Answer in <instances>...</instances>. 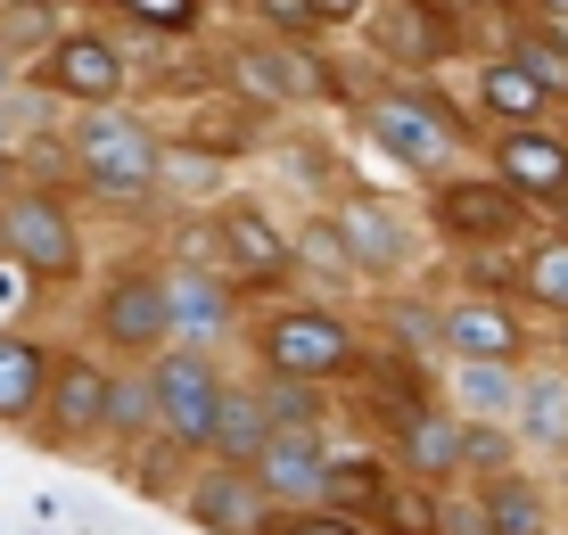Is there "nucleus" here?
<instances>
[{"mask_svg":"<svg viewBox=\"0 0 568 535\" xmlns=\"http://www.w3.org/2000/svg\"><path fill=\"white\" fill-rule=\"evenodd\" d=\"M74 157H83V173H91L108 198H141V190L156 182V141L132 124V115H108V108L74 132Z\"/></svg>","mask_w":568,"mask_h":535,"instance_id":"nucleus-1","label":"nucleus"},{"mask_svg":"<svg viewBox=\"0 0 568 535\" xmlns=\"http://www.w3.org/2000/svg\"><path fill=\"white\" fill-rule=\"evenodd\" d=\"M264 354H272L281 380H329V371H346L355 339H346V322H329V313H281V322L264 330Z\"/></svg>","mask_w":568,"mask_h":535,"instance_id":"nucleus-2","label":"nucleus"},{"mask_svg":"<svg viewBox=\"0 0 568 535\" xmlns=\"http://www.w3.org/2000/svg\"><path fill=\"white\" fill-rule=\"evenodd\" d=\"M214 412H223V387H214L206 354H165V371H156V421L182 445H214Z\"/></svg>","mask_w":568,"mask_h":535,"instance_id":"nucleus-3","label":"nucleus"},{"mask_svg":"<svg viewBox=\"0 0 568 535\" xmlns=\"http://www.w3.org/2000/svg\"><path fill=\"white\" fill-rule=\"evenodd\" d=\"M371 132L387 141V157H404V165H420V173H437L445 157H454V124H445L428 99H413V91L379 99V108H371Z\"/></svg>","mask_w":568,"mask_h":535,"instance_id":"nucleus-4","label":"nucleus"},{"mask_svg":"<svg viewBox=\"0 0 568 535\" xmlns=\"http://www.w3.org/2000/svg\"><path fill=\"white\" fill-rule=\"evenodd\" d=\"M437 223L454 240H519L527 198L503 190V182H454V190H437Z\"/></svg>","mask_w":568,"mask_h":535,"instance_id":"nucleus-5","label":"nucleus"},{"mask_svg":"<svg viewBox=\"0 0 568 535\" xmlns=\"http://www.w3.org/2000/svg\"><path fill=\"white\" fill-rule=\"evenodd\" d=\"M495 165H503V190H519V198H568V141L544 124L503 132Z\"/></svg>","mask_w":568,"mask_h":535,"instance_id":"nucleus-6","label":"nucleus"},{"mask_svg":"<svg viewBox=\"0 0 568 535\" xmlns=\"http://www.w3.org/2000/svg\"><path fill=\"white\" fill-rule=\"evenodd\" d=\"M0 240H9V255L26 272H74V231H67V214H58L50 198H17V206L0 214Z\"/></svg>","mask_w":568,"mask_h":535,"instance_id":"nucleus-7","label":"nucleus"},{"mask_svg":"<svg viewBox=\"0 0 568 535\" xmlns=\"http://www.w3.org/2000/svg\"><path fill=\"white\" fill-rule=\"evenodd\" d=\"M50 91H67V99H91L100 108L108 91H124V58H115L108 42H91V33H67V42L50 50Z\"/></svg>","mask_w":568,"mask_h":535,"instance_id":"nucleus-8","label":"nucleus"},{"mask_svg":"<svg viewBox=\"0 0 568 535\" xmlns=\"http://www.w3.org/2000/svg\"><path fill=\"white\" fill-rule=\"evenodd\" d=\"M445 354H462V363H519V322L503 305H454L437 322Z\"/></svg>","mask_w":568,"mask_h":535,"instance_id":"nucleus-9","label":"nucleus"},{"mask_svg":"<svg viewBox=\"0 0 568 535\" xmlns=\"http://www.w3.org/2000/svg\"><path fill=\"white\" fill-rule=\"evenodd\" d=\"M256 478H264V494H322L329 486V453H322L313 428H281V437L264 445Z\"/></svg>","mask_w":568,"mask_h":535,"instance_id":"nucleus-10","label":"nucleus"},{"mask_svg":"<svg viewBox=\"0 0 568 535\" xmlns=\"http://www.w3.org/2000/svg\"><path fill=\"white\" fill-rule=\"evenodd\" d=\"M100 330H108L115 346H156L173 330L165 322V289H156V281H115L108 305H100Z\"/></svg>","mask_w":568,"mask_h":535,"instance_id":"nucleus-11","label":"nucleus"},{"mask_svg":"<svg viewBox=\"0 0 568 535\" xmlns=\"http://www.w3.org/2000/svg\"><path fill=\"white\" fill-rule=\"evenodd\" d=\"M478 99H486V108H495L503 124L519 132V124H536V115L552 108V83H544L536 67H519V58H495V67L478 74Z\"/></svg>","mask_w":568,"mask_h":535,"instance_id":"nucleus-12","label":"nucleus"},{"mask_svg":"<svg viewBox=\"0 0 568 535\" xmlns=\"http://www.w3.org/2000/svg\"><path fill=\"white\" fill-rule=\"evenodd\" d=\"M50 412H58V428H108L115 421L108 371L100 363H67V371H58V387H50Z\"/></svg>","mask_w":568,"mask_h":535,"instance_id":"nucleus-13","label":"nucleus"},{"mask_svg":"<svg viewBox=\"0 0 568 535\" xmlns=\"http://www.w3.org/2000/svg\"><path fill=\"white\" fill-rule=\"evenodd\" d=\"M190 511H199L206 527H223V535H256V511H264V486L247 478V470H223V478H206V486H190Z\"/></svg>","mask_w":568,"mask_h":535,"instance_id":"nucleus-14","label":"nucleus"},{"mask_svg":"<svg viewBox=\"0 0 568 535\" xmlns=\"http://www.w3.org/2000/svg\"><path fill=\"white\" fill-rule=\"evenodd\" d=\"M272 437H281V428H272V404H256V395H223V412H214V453H223L231 470L264 462Z\"/></svg>","mask_w":568,"mask_h":535,"instance_id":"nucleus-15","label":"nucleus"},{"mask_svg":"<svg viewBox=\"0 0 568 535\" xmlns=\"http://www.w3.org/2000/svg\"><path fill=\"white\" fill-rule=\"evenodd\" d=\"M240 83L264 99H313L322 91V67L305 50H240Z\"/></svg>","mask_w":568,"mask_h":535,"instance_id":"nucleus-16","label":"nucleus"},{"mask_svg":"<svg viewBox=\"0 0 568 535\" xmlns=\"http://www.w3.org/2000/svg\"><path fill=\"white\" fill-rule=\"evenodd\" d=\"M338 248L355 255V264L387 272V264L404 255V231H396V214H379V206H346V214H338Z\"/></svg>","mask_w":568,"mask_h":535,"instance_id":"nucleus-17","label":"nucleus"},{"mask_svg":"<svg viewBox=\"0 0 568 535\" xmlns=\"http://www.w3.org/2000/svg\"><path fill=\"white\" fill-rule=\"evenodd\" d=\"M454 395L469 412H486V421H519V380L511 363H462L454 371Z\"/></svg>","mask_w":568,"mask_h":535,"instance_id":"nucleus-18","label":"nucleus"},{"mask_svg":"<svg viewBox=\"0 0 568 535\" xmlns=\"http://www.w3.org/2000/svg\"><path fill=\"white\" fill-rule=\"evenodd\" d=\"M519 428L536 445H568V380H519Z\"/></svg>","mask_w":568,"mask_h":535,"instance_id":"nucleus-19","label":"nucleus"},{"mask_svg":"<svg viewBox=\"0 0 568 535\" xmlns=\"http://www.w3.org/2000/svg\"><path fill=\"white\" fill-rule=\"evenodd\" d=\"M404 445H413V462L428 470V478H445V470L469 453L462 421H437V412H413V421H404Z\"/></svg>","mask_w":568,"mask_h":535,"instance_id":"nucleus-20","label":"nucleus"},{"mask_svg":"<svg viewBox=\"0 0 568 535\" xmlns=\"http://www.w3.org/2000/svg\"><path fill=\"white\" fill-rule=\"evenodd\" d=\"M33 395H42V346H26V339H0V421L33 412Z\"/></svg>","mask_w":568,"mask_h":535,"instance_id":"nucleus-21","label":"nucleus"},{"mask_svg":"<svg viewBox=\"0 0 568 535\" xmlns=\"http://www.w3.org/2000/svg\"><path fill=\"white\" fill-rule=\"evenodd\" d=\"M223 240H231V255H240V272H281L288 264V248H281V231L264 223V214H223Z\"/></svg>","mask_w":568,"mask_h":535,"instance_id":"nucleus-22","label":"nucleus"},{"mask_svg":"<svg viewBox=\"0 0 568 535\" xmlns=\"http://www.w3.org/2000/svg\"><path fill=\"white\" fill-rule=\"evenodd\" d=\"M165 322L182 330V339L223 330V289H214V281H165Z\"/></svg>","mask_w":568,"mask_h":535,"instance_id":"nucleus-23","label":"nucleus"},{"mask_svg":"<svg viewBox=\"0 0 568 535\" xmlns=\"http://www.w3.org/2000/svg\"><path fill=\"white\" fill-rule=\"evenodd\" d=\"M536 527H544V503H536L519 478L486 486V535H536Z\"/></svg>","mask_w":568,"mask_h":535,"instance_id":"nucleus-24","label":"nucleus"},{"mask_svg":"<svg viewBox=\"0 0 568 535\" xmlns=\"http://www.w3.org/2000/svg\"><path fill=\"white\" fill-rule=\"evenodd\" d=\"M527 296H536V305H552V313H568V240H552V248H536L527 255Z\"/></svg>","mask_w":568,"mask_h":535,"instance_id":"nucleus-25","label":"nucleus"},{"mask_svg":"<svg viewBox=\"0 0 568 535\" xmlns=\"http://www.w3.org/2000/svg\"><path fill=\"white\" fill-rule=\"evenodd\" d=\"M156 421V387H115V421L108 428H149Z\"/></svg>","mask_w":568,"mask_h":535,"instance_id":"nucleus-26","label":"nucleus"},{"mask_svg":"<svg viewBox=\"0 0 568 535\" xmlns=\"http://www.w3.org/2000/svg\"><path fill=\"white\" fill-rule=\"evenodd\" d=\"M132 17H149V26H165V33H182L190 17H199V0H124Z\"/></svg>","mask_w":568,"mask_h":535,"instance_id":"nucleus-27","label":"nucleus"},{"mask_svg":"<svg viewBox=\"0 0 568 535\" xmlns=\"http://www.w3.org/2000/svg\"><path fill=\"white\" fill-rule=\"evenodd\" d=\"M264 17H272V26H305L313 0H264Z\"/></svg>","mask_w":568,"mask_h":535,"instance_id":"nucleus-28","label":"nucleus"},{"mask_svg":"<svg viewBox=\"0 0 568 535\" xmlns=\"http://www.w3.org/2000/svg\"><path fill=\"white\" fill-rule=\"evenodd\" d=\"M281 535H355L346 519H297V527H281Z\"/></svg>","mask_w":568,"mask_h":535,"instance_id":"nucleus-29","label":"nucleus"},{"mask_svg":"<svg viewBox=\"0 0 568 535\" xmlns=\"http://www.w3.org/2000/svg\"><path fill=\"white\" fill-rule=\"evenodd\" d=\"M363 0H313V17H322V26H338V17H355Z\"/></svg>","mask_w":568,"mask_h":535,"instance_id":"nucleus-30","label":"nucleus"},{"mask_svg":"<svg viewBox=\"0 0 568 535\" xmlns=\"http://www.w3.org/2000/svg\"><path fill=\"white\" fill-rule=\"evenodd\" d=\"M17 296H26V289H17V264H0V313H9Z\"/></svg>","mask_w":568,"mask_h":535,"instance_id":"nucleus-31","label":"nucleus"},{"mask_svg":"<svg viewBox=\"0 0 568 535\" xmlns=\"http://www.w3.org/2000/svg\"><path fill=\"white\" fill-rule=\"evenodd\" d=\"M552 9H560V17H568V0H552Z\"/></svg>","mask_w":568,"mask_h":535,"instance_id":"nucleus-32","label":"nucleus"},{"mask_svg":"<svg viewBox=\"0 0 568 535\" xmlns=\"http://www.w3.org/2000/svg\"><path fill=\"white\" fill-rule=\"evenodd\" d=\"M0 132H9V115H0Z\"/></svg>","mask_w":568,"mask_h":535,"instance_id":"nucleus-33","label":"nucleus"},{"mask_svg":"<svg viewBox=\"0 0 568 535\" xmlns=\"http://www.w3.org/2000/svg\"><path fill=\"white\" fill-rule=\"evenodd\" d=\"M560 354H568V339H560Z\"/></svg>","mask_w":568,"mask_h":535,"instance_id":"nucleus-34","label":"nucleus"}]
</instances>
